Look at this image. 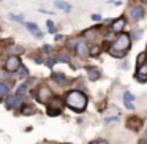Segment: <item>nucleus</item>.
Masks as SVG:
<instances>
[{
	"label": "nucleus",
	"instance_id": "ddd939ff",
	"mask_svg": "<svg viewBox=\"0 0 147 144\" xmlns=\"http://www.w3.org/2000/svg\"><path fill=\"white\" fill-rule=\"evenodd\" d=\"M26 27H27V30H29V32H32L35 37H41V33L38 32V26H36L35 22H27Z\"/></svg>",
	"mask_w": 147,
	"mask_h": 144
},
{
	"label": "nucleus",
	"instance_id": "a211bd4d",
	"mask_svg": "<svg viewBox=\"0 0 147 144\" xmlns=\"http://www.w3.org/2000/svg\"><path fill=\"white\" fill-rule=\"evenodd\" d=\"M8 93V86L5 82H0V97H5Z\"/></svg>",
	"mask_w": 147,
	"mask_h": 144
},
{
	"label": "nucleus",
	"instance_id": "f3484780",
	"mask_svg": "<svg viewBox=\"0 0 147 144\" xmlns=\"http://www.w3.org/2000/svg\"><path fill=\"white\" fill-rule=\"evenodd\" d=\"M18 74H19V78H27V74H29V70H27L24 65H21L19 70H18Z\"/></svg>",
	"mask_w": 147,
	"mask_h": 144
},
{
	"label": "nucleus",
	"instance_id": "f03ea898",
	"mask_svg": "<svg viewBox=\"0 0 147 144\" xmlns=\"http://www.w3.org/2000/svg\"><path fill=\"white\" fill-rule=\"evenodd\" d=\"M65 101L74 111H84L87 106V97L82 92H79V90H71V92L67 93V100Z\"/></svg>",
	"mask_w": 147,
	"mask_h": 144
},
{
	"label": "nucleus",
	"instance_id": "9b49d317",
	"mask_svg": "<svg viewBox=\"0 0 147 144\" xmlns=\"http://www.w3.org/2000/svg\"><path fill=\"white\" fill-rule=\"evenodd\" d=\"M125 27V19L123 18H120V19H117V21H114L112 22V26H111V30L112 32H115V33H119L122 29Z\"/></svg>",
	"mask_w": 147,
	"mask_h": 144
},
{
	"label": "nucleus",
	"instance_id": "6e6552de",
	"mask_svg": "<svg viewBox=\"0 0 147 144\" xmlns=\"http://www.w3.org/2000/svg\"><path fill=\"white\" fill-rule=\"evenodd\" d=\"M134 78H136L139 82H146V81H147V65H141V67L138 68Z\"/></svg>",
	"mask_w": 147,
	"mask_h": 144
},
{
	"label": "nucleus",
	"instance_id": "5701e85b",
	"mask_svg": "<svg viewBox=\"0 0 147 144\" xmlns=\"http://www.w3.org/2000/svg\"><path fill=\"white\" fill-rule=\"evenodd\" d=\"M48 27H49V32L51 33H55V26H54L52 21H48Z\"/></svg>",
	"mask_w": 147,
	"mask_h": 144
},
{
	"label": "nucleus",
	"instance_id": "9d476101",
	"mask_svg": "<svg viewBox=\"0 0 147 144\" xmlns=\"http://www.w3.org/2000/svg\"><path fill=\"white\" fill-rule=\"evenodd\" d=\"M52 79H54L57 84H60V86H67V84L70 82V79H68L65 74H62V73H54L52 74Z\"/></svg>",
	"mask_w": 147,
	"mask_h": 144
},
{
	"label": "nucleus",
	"instance_id": "aec40b11",
	"mask_svg": "<svg viewBox=\"0 0 147 144\" xmlns=\"http://www.w3.org/2000/svg\"><path fill=\"white\" fill-rule=\"evenodd\" d=\"M146 57H147V54H146V52H141V54L138 55V59H136V64L141 67V65H142V62L146 60Z\"/></svg>",
	"mask_w": 147,
	"mask_h": 144
},
{
	"label": "nucleus",
	"instance_id": "39448f33",
	"mask_svg": "<svg viewBox=\"0 0 147 144\" xmlns=\"http://www.w3.org/2000/svg\"><path fill=\"white\" fill-rule=\"evenodd\" d=\"M144 14H146V10H144L142 5H136L130 10V18L133 21H139L141 18H144Z\"/></svg>",
	"mask_w": 147,
	"mask_h": 144
},
{
	"label": "nucleus",
	"instance_id": "6ab92c4d",
	"mask_svg": "<svg viewBox=\"0 0 147 144\" xmlns=\"http://www.w3.org/2000/svg\"><path fill=\"white\" fill-rule=\"evenodd\" d=\"M8 51H10L11 54H21V51H22V49H21L19 46H16V45H11L10 48H8Z\"/></svg>",
	"mask_w": 147,
	"mask_h": 144
},
{
	"label": "nucleus",
	"instance_id": "7ed1b4c3",
	"mask_svg": "<svg viewBox=\"0 0 147 144\" xmlns=\"http://www.w3.org/2000/svg\"><path fill=\"white\" fill-rule=\"evenodd\" d=\"M63 106H65V103H62V100L60 98H51L49 100V103H48V114L49 116H59L62 111H63Z\"/></svg>",
	"mask_w": 147,
	"mask_h": 144
},
{
	"label": "nucleus",
	"instance_id": "72a5a7b5",
	"mask_svg": "<svg viewBox=\"0 0 147 144\" xmlns=\"http://www.w3.org/2000/svg\"><path fill=\"white\" fill-rule=\"evenodd\" d=\"M146 136H147V128H146Z\"/></svg>",
	"mask_w": 147,
	"mask_h": 144
},
{
	"label": "nucleus",
	"instance_id": "20e7f679",
	"mask_svg": "<svg viewBox=\"0 0 147 144\" xmlns=\"http://www.w3.org/2000/svg\"><path fill=\"white\" fill-rule=\"evenodd\" d=\"M21 67V60L16 57V55H11V57L7 59V62H5V70L10 71V73H13V71H18Z\"/></svg>",
	"mask_w": 147,
	"mask_h": 144
},
{
	"label": "nucleus",
	"instance_id": "a878e982",
	"mask_svg": "<svg viewBox=\"0 0 147 144\" xmlns=\"http://www.w3.org/2000/svg\"><path fill=\"white\" fill-rule=\"evenodd\" d=\"M98 51H100L98 46H93V48L90 49V54H92V55H96V54H98Z\"/></svg>",
	"mask_w": 147,
	"mask_h": 144
},
{
	"label": "nucleus",
	"instance_id": "dca6fc26",
	"mask_svg": "<svg viewBox=\"0 0 147 144\" xmlns=\"http://www.w3.org/2000/svg\"><path fill=\"white\" fill-rule=\"evenodd\" d=\"M57 60H60V62H65V64H70V55H68L65 51H62V52H59V55H57Z\"/></svg>",
	"mask_w": 147,
	"mask_h": 144
},
{
	"label": "nucleus",
	"instance_id": "2eb2a0df",
	"mask_svg": "<svg viewBox=\"0 0 147 144\" xmlns=\"http://www.w3.org/2000/svg\"><path fill=\"white\" fill-rule=\"evenodd\" d=\"M87 74H89V79H92V81H96L100 78V71L96 70V68H89V70H87Z\"/></svg>",
	"mask_w": 147,
	"mask_h": 144
},
{
	"label": "nucleus",
	"instance_id": "2f4dec72",
	"mask_svg": "<svg viewBox=\"0 0 147 144\" xmlns=\"http://www.w3.org/2000/svg\"><path fill=\"white\" fill-rule=\"evenodd\" d=\"M139 144H147V141H139Z\"/></svg>",
	"mask_w": 147,
	"mask_h": 144
},
{
	"label": "nucleus",
	"instance_id": "cd10ccee",
	"mask_svg": "<svg viewBox=\"0 0 147 144\" xmlns=\"http://www.w3.org/2000/svg\"><path fill=\"white\" fill-rule=\"evenodd\" d=\"M133 37H134V38H139V37H141V30H136V32H133Z\"/></svg>",
	"mask_w": 147,
	"mask_h": 144
},
{
	"label": "nucleus",
	"instance_id": "1a4fd4ad",
	"mask_svg": "<svg viewBox=\"0 0 147 144\" xmlns=\"http://www.w3.org/2000/svg\"><path fill=\"white\" fill-rule=\"evenodd\" d=\"M76 52H78L79 57H86L90 51H89V46H87L84 41H81V43H78V45H76Z\"/></svg>",
	"mask_w": 147,
	"mask_h": 144
},
{
	"label": "nucleus",
	"instance_id": "4be33fe9",
	"mask_svg": "<svg viewBox=\"0 0 147 144\" xmlns=\"http://www.w3.org/2000/svg\"><path fill=\"white\" fill-rule=\"evenodd\" d=\"M95 37L96 35V30L95 29H92V30H86V32H84V37Z\"/></svg>",
	"mask_w": 147,
	"mask_h": 144
},
{
	"label": "nucleus",
	"instance_id": "393cba45",
	"mask_svg": "<svg viewBox=\"0 0 147 144\" xmlns=\"http://www.w3.org/2000/svg\"><path fill=\"white\" fill-rule=\"evenodd\" d=\"M55 62H57V59H49V60L46 62V65H48L49 68H52V67H54V64H55Z\"/></svg>",
	"mask_w": 147,
	"mask_h": 144
},
{
	"label": "nucleus",
	"instance_id": "b1692460",
	"mask_svg": "<svg viewBox=\"0 0 147 144\" xmlns=\"http://www.w3.org/2000/svg\"><path fill=\"white\" fill-rule=\"evenodd\" d=\"M10 18L13 21H19V22H24V18L22 16H16V14H10Z\"/></svg>",
	"mask_w": 147,
	"mask_h": 144
},
{
	"label": "nucleus",
	"instance_id": "f257e3e1",
	"mask_svg": "<svg viewBox=\"0 0 147 144\" xmlns=\"http://www.w3.org/2000/svg\"><path fill=\"white\" fill-rule=\"evenodd\" d=\"M130 45H131L130 35H127V33H120V35L117 37V40L114 41V45L111 46L109 52H111L112 57H123L125 51H128Z\"/></svg>",
	"mask_w": 147,
	"mask_h": 144
},
{
	"label": "nucleus",
	"instance_id": "473e14b6",
	"mask_svg": "<svg viewBox=\"0 0 147 144\" xmlns=\"http://www.w3.org/2000/svg\"><path fill=\"white\" fill-rule=\"evenodd\" d=\"M0 52H3V48H2V45H0Z\"/></svg>",
	"mask_w": 147,
	"mask_h": 144
},
{
	"label": "nucleus",
	"instance_id": "0eeeda50",
	"mask_svg": "<svg viewBox=\"0 0 147 144\" xmlns=\"http://www.w3.org/2000/svg\"><path fill=\"white\" fill-rule=\"evenodd\" d=\"M36 98H38V101L46 103V101H49V100L52 98V92L48 89V87H41V89L38 90V93H36Z\"/></svg>",
	"mask_w": 147,
	"mask_h": 144
},
{
	"label": "nucleus",
	"instance_id": "7c9ffc66",
	"mask_svg": "<svg viewBox=\"0 0 147 144\" xmlns=\"http://www.w3.org/2000/svg\"><path fill=\"white\" fill-rule=\"evenodd\" d=\"M93 144H108V143H106V141H103V139H98V141H95Z\"/></svg>",
	"mask_w": 147,
	"mask_h": 144
},
{
	"label": "nucleus",
	"instance_id": "bb28decb",
	"mask_svg": "<svg viewBox=\"0 0 147 144\" xmlns=\"http://www.w3.org/2000/svg\"><path fill=\"white\" fill-rule=\"evenodd\" d=\"M92 19L93 21H100V19H101V16H100V14H92Z\"/></svg>",
	"mask_w": 147,
	"mask_h": 144
},
{
	"label": "nucleus",
	"instance_id": "c85d7f7f",
	"mask_svg": "<svg viewBox=\"0 0 147 144\" xmlns=\"http://www.w3.org/2000/svg\"><path fill=\"white\" fill-rule=\"evenodd\" d=\"M43 49H45V52H51V49H52V48H51V46H49V45H46V46H45V48H43Z\"/></svg>",
	"mask_w": 147,
	"mask_h": 144
},
{
	"label": "nucleus",
	"instance_id": "c756f323",
	"mask_svg": "<svg viewBox=\"0 0 147 144\" xmlns=\"http://www.w3.org/2000/svg\"><path fill=\"white\" fill-rule=\"evenodd\" d=\"M33 109L32 108H24V114H29V112H32Z\"/></svg>",
	"mask_w": 147,
	"mask_h": 144
},
{
	"label": "nucleus",
	"instance_id": "4468645a",
	"mask_svg": "<svg viewBox=\"0 0 147 144\" xmlns=\"http://www.w3.org/2000/svg\"><path fill=\"white\" fill-rule=\"evenodd\" d=\"M54 5H55V8H60V10H63V11H70L71 10V7L68 3H65V2H62V0H55L54 2Z\"/></svg>",
	"mask_w": 147,
	"mask_h": 144
},
{
	"label": "nucleus",
	"instance_id": "f8f14e48",
	"mask_svg": "<svg viewBox=\"0 0 147 144\" xmlns=\"http://www.w3.org/2000/svg\"><path fill=\"white\" fill-rule=\"evenodd\" d=\"M123 103H125V108H127V109H134L133 95H131L130 92H125V93H123Z\"/></svg>",
	"mask_w": 147,
	"mask_h": 144
},
{
	"label": "nucleus",
	"instance_id": "423d86ee",
	"mask_svg": "<svg viewBox=\"0 0 147 144\" xmlns=\"http://www.w3.org/2000/svg\"><path fill=\"white\" fill-rule=\"evenodd\" d=\"M5 103H7V108L18 109V108H21V106H22V98H21V97H18V95H13V97H8Z\"/></svg>",
	"mask_w": 147,
	"mask_h": 144
},
{
	"label": "nucleus",
	"instance_id": "412c9836",
	"mask_svg": "<svg viewBox=\"0 0 147 144\" xmlns=\"http://www.w3.org/2000/svg\"><path fill=\"white\" fill-rule=\"evenodd\" d=\"M26 90H27V82L21 84V86L18 87V93H19V95H22V93H26Z\"/></svg>",
	"mask_w": 147,
	"mask_h": 144
}]
</instances>
